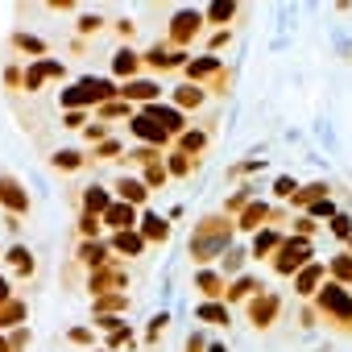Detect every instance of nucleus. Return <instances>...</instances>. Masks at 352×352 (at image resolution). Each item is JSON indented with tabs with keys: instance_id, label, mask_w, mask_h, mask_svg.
I'll list each match as a JSON object with an SVG mask.
<instances>
[{
	"instance_id": "1",
	"label": "nucleus",
	"mask_w": 352,
	"mask_h": 352,
	"mask_svg": "<svg viewBox=\"0 0 352 352\" xmlns=\"http://www.w3.org/2000/svg\"><path fill=\"white\" fill-rule=\"evenodd\" d=\"M323 302H327L331 311H340V315H348V298H344V294H336V290H331V294H327Z\"/></svg>"
},
{
	"instance_id": "2",
	"label": "nucleus",
	"mask_w": 352,
	"mask_h": 352,
	"mask_svg": "<svg viewBox=\"0 0 352 352\" xmlns=\"http://www.w3.org/2000/svg\"><path fill=\"white\" fill-rule=\"evenodd\" d=\"M108 220H112V224H124V220L133 224V212H124V208H116V212H108Z\"/></svg>"
},
{
	"instance_id": "3",
	"label": "nucleus",
	"mask_w": 352,
	"mask_h": 352,
	"mask_svg": "<svg viewBox=\"0 0 352 352\" xmlns=\"http://www.w3.org/2000/svg\"><path fill=\"white\" fill-rule=\"evenodd\" d=\"M0 294H5V282H0Z\"/></svg>"
}]
</instances>
